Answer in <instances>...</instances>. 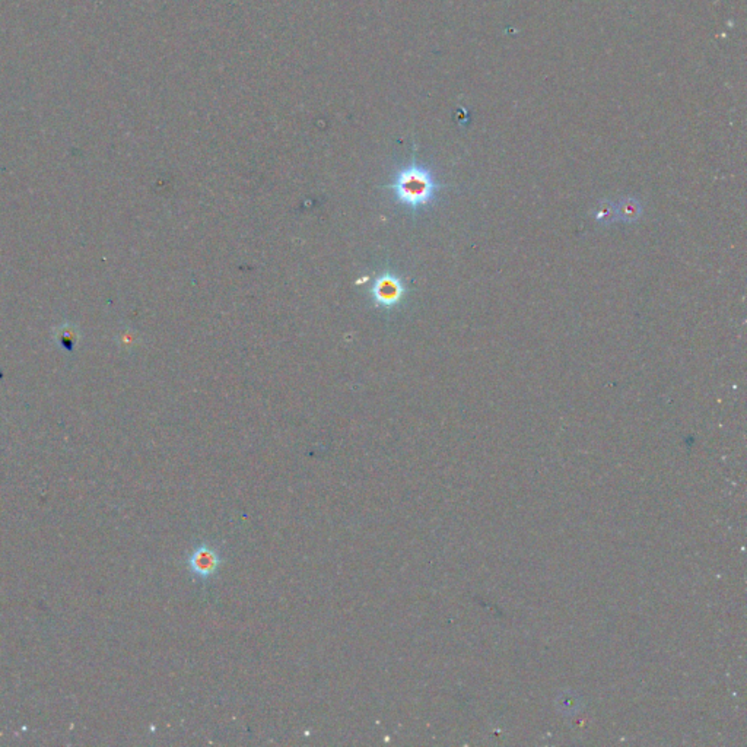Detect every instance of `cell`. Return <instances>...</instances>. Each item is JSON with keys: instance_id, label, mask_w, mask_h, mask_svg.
Returning a JSON list of instances; mask_svg holds the SVG:
<instances>
[{"instance_id": "obj_5", "label": "cell", "mask_w": 747, "mask_h": 747, "mask_svg": "<svg viewBox=\"0 0 747 747\" xmlns=\"http://www.w3.org/2000/svg\"><path fill=\"white\" fill-rule=\"evenodd\" d=\"M639 213H641V206L634 199H625L618 208V216L627 222L638 219Z\"/></svg>"}, {"instance_id": "obj_1", "label": "cell", "mask_w": 747, "mask_h": 747, "mask_svg": "<svg viewBox=\"0 0 747 747\" xmlns=\"http://www.w3.org/2000/svg\"><path fill=\"white\" fill-rule=\"evenodd\" d=\"M394 192L396 199L409 209H421L434 201L436 192L441 187L436 184L434 175L421 165L412 164L397 172L394 181L388 186Z\"/></svg>"}, {"instance_id": "obj_3", "label": "cell", "mask_w": 747, "mask_h": 747, "mask_svg": "<svg viewBox=\"0 0 747 747\" xmlns=\"http://www.w3.org/2000/svg\"><path fill=\"white\" fill-rule=\"evenodd\" d=\"M405 292V285H403V282L396 275L391 274H384L377 278L371 288V293L375 302L386 308L397 305L401 301Z\"/></svg>"}, {"instance_id": "obj_4", "label": "cell", "mask_w": 747, "mask_h": 747, "mask_svg": "<svg viewBox=\"0 0 747 747\" xmlns=\"http://www.w3.org/2000/svg\"><path fill=\"white\" fill-rule=\"evenodd\" d=\"M56 339H57L58 345L63 346L69 352H72L75 345L78 343V330L74 326H70V324H63V326L58 327L57 333H56Z\"/></svg>"}, {"instance_id": "obj_6", "label": "cell", "mask_w": 747, "mask_h": 747, "mask_svg": "<svg viewBox=\"0 0 747 747\" xmlns=\"http://www.w3.org/2000/svg\"><path fill=\"white\" fill-rule=\"evenodd\" d=\"M612 216H614V212H613V208L610 205H603L596 212V219L597 221L607 222V221H610Z\"/></svg>"}, {"instance_id": "obj_2", "label": "cell", "mask_w": 747, "mask_h": 747, "mask_svg": "<svg viewBox=\"0 0 747 747\" xmlns=\"http://www.w3.org/2000/svg\"><path fill=\"white\" fill-rule=\"evenodd\" d=\"M225 556L218 544L200 542L186 556V565L190 575L200 583H208L221 571Z\"/></svg>"}]
</instances>
